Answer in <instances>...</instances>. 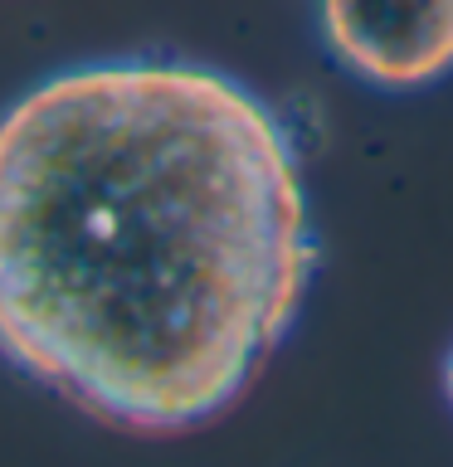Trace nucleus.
<instances>
[{"label":"nucleus","mask_w":453,"mask_h":467,"mask_svg":"<svg viewBox=\"0 0 453 467\" xmlns=\"http://www.w3.org/2000/svg\"><path fill=\"white\" fill-rule=\"evenodd\" d=\"M317 258L292 127L229 68L83 58L0 112V356L108 429L219 419Z\"/></svg>","instance_id":"f257e3e1"},{"label":"nucleus","mask_w":453,"mask_h":467,"mask_svg":"<svg viewBox=\"0 0 453 467\" xmlns=\"http://www.w3.org/2000/svg\"><path fill=\"white\" fill-rule=\"evenodd\" d=\"M444 400H448V409H453V346H448V356H444Z\"/></svg>","instance_id":"7ed1b4c3"},{"label":"nucleus","mask_w":453,"mask_h":467,"mask_svg":"<svg viewBox=\"0 0 453 467\" xmlns=\"http://www.w3.org/2000/svg\"><path fill=\"white\" fill-rule=\"evenodd\" d=\"M317 39L346 78L424 93L453 78V0H312Z\"/></svg>","instance_id":"f03ea898"}]
</instances>
